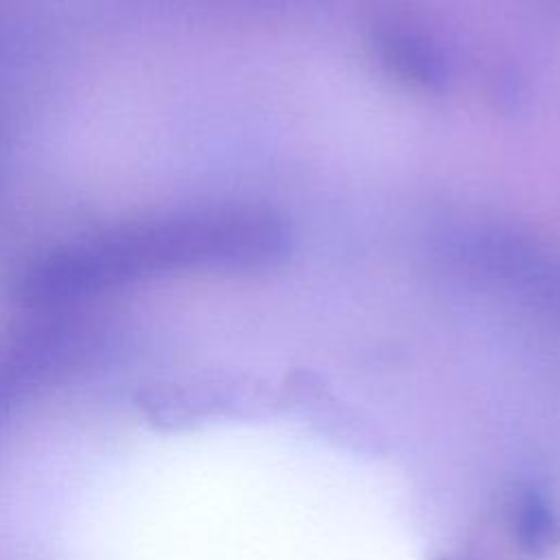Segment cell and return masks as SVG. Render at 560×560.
Wrapping results in <instances>:
<instances>
[{
    "instance_id": "obj_1",
    "label": "cell",
    "mask_w": 560,
    "mask_h": 560,
    "mask_svg": "<svg viewBox=\"0 0 560 560\" xmlns=\"http://www.w3.org/2000/svg\"><path fill=\"white\" fill-rule=\"evenodd\" d=\"M271 212L219 208L151 219L85 236L35 258L18 280L26 302L50 304L186 269L265 267L287 252Z\"/></svg>"
},
{
    "instance_id": "obj_2",
    "label": "cell",
    "mask_w": 560,
    "mask_h": 560,
    "mask_svg": "<svg viewBox=\"0 0 560 560\" xmlns=\"http://www.w3.org/2000/svg\"><path fill=\"white\" fill-rule=\"evenodd\" d=\"M378 52L389 70L420 88H435L444 81V61L435 44L424 35L396 24L378 31Z\"/></svg>"
}]
</instances>
